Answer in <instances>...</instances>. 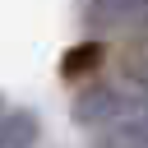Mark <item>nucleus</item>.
Wrapping results in <instances>:
<instances>
[{"mask_svg":"<svg viewBox=\"0 0 148 148\" xmlns=\"http://www.w3.org/2000/svg\"><path fill=\"white\" fill-rule=\"evenodd\" d=\"M134 111H143V97L134 88H120V83L102 79V74H92V83H83L69 102V120L79 130H92V134L125 120V116H134Z\"/></svg>","mask_w":148,"mask_h":148,"instance_id":"nucleus-1","label":"nucleus"},{"mask_svg":"<svg viewBox=\"0 0 148 148\" xmlns=\"http://www.w3.org/2000/svg\"><path fill=\"white\" fill-rule=\"evenodd\" d=\"M148 18V0H83V23H130Z\"/></svg>","mask_w":148,"mask_h":148,"instance_id":"nucleus-4","label":"nucleus"},{"mask_svg":"<svg viewBox=\"0 0 148 148\" xmlns=\"http://www.w3.org/2000/svg\"><path fill=\"white\" fill-rule=\"evenodd\" d=\"M5 106H9V102H5V92H0V111H5Z\"/></svg>","mask_w":148,"mask_h":148,"instance_id":"nucleus-6","label":"nucleus"},{"mask_svg":"<svg viewBox=\"0 0 148 148\" xmlns=\"http://www.w3.org/2000/svg\"><path fill=\"white\" fill-rule=\"evenodd\" d=\"M102 60H106V46L102 42H79V46H69L65 56H60V74L74 83V79H92L97 69H102Z\"/></svg>","mask_w":148,"mask_h":148,"instance_id":"nucleus-5","label":"nucleus"},{"mask_svg":"<svg viewBox=\"0 0 148 148\" xmlns=\"http://www.w3.org/2000/svg\"><path fill=\"white\" fill-rule=\"evenodd\" d=\"M92 148H148V111H134V116L97 130Z\"/></svg>","mask_w":148,"mask_h":148,"instance_id":"nucleus-3","label":"nucleus"},{"mask_svg":"<svg viewBox=\"0 0 148 148\" xmlns=\"http://www.w3.org/2000/svg\"><path fill=\"white\" fill-rule=\"evenodd\" d=\"M37 139H42V111L32 106L0 111V148H37Z\"/></svg>","mask_w":148,"mask_h":148,"instance_id":"nucleus-2","label":"nucleus"}]
</instances>
